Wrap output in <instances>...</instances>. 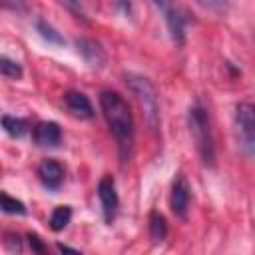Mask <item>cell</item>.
I'll return each instance as SVG.
<instances>
[{"label":"cell","mask_w":255,"mask_h":255,"mask_svg":"<svg viewBox=\"0 0 255 255\" xmlns=\"http://www.w3.org/2000/svg\"><path fill=\"white\" fill-rule=\"evenodd\" d=\"M2 128L10 137H22L28 131V122L24 118L14 116H2Z\"/></svg>","instance_id":"cell-13"},{"label":"cell","mask_w":255,"mask_h":255,"mask_svg":"<svg viewBox=\"0 0 255 255\" xmlns=\"http://www.w3.org/2000/svg\"><path fill=\"white\" fill-rule=\"evenodd\" d=\"M64 104L68 108V112L80 120H90L94 116V108H92V102L88 100L86 94L82 92H66L64 94Z\"/></svg>","instance_id":"cell-9"},{"label":"cell","mask_w":255,"mask_h":255,"mask_svg":"<svg viewBox=\"0 0 255 255\" xmlns=\"http://www.w3.org/2000/svg\"><path fill=\"white\" fill-rule=\"evenodd\" d=\"M76 48H78V54L84 58V62L90 68L100 70L106 64V52H104V48L96 40H92V38H78L76 40Z\"/></svg>","instance_id":"cell-8"},{"label":"cell","mask_w":255,"mask_h":255,"mask_svg":"<svg viewBox=\"0 0 255 255\" xmlns=\"http://www.w3.org/2000/svg\"><path fill=\"white\" fill-rule=\"evenodd\" d=\"M28 241H30V245H32V251H36V253H44V251H46V247L42 245V241H40L38 235L30 233V235H28Z\"/></svg>","instance_id":"cell-21"},{"label":"cell","mask_w":255,"mask_h":255,"mask_svg":"<svg viewBox=\"0 0 255 255\" xmlns=\"http://www.w3.org/2000/svg\"><path fill=\"white\" fill-rule=\"evenodd\" d=\"M36 30H38V34L48 42V44H64V38L60 36V32H56V28L54 26H50L46 20H36Z\"/></svg>","instance_id":"cell-15"},{"label":"cell","mask_w":255,"mask_h":255,"mask_svg":"<svg viewBox=\"0 0 255 255\" xmlns=\"http://www.w3.org/2000/svg\"><path fill=\"white\" fill-rule=\"evenodd\" d=\"M4 237H6V239H4V245H6L10 251H22V241H20V237H18L16 233H6Z\"/></svg>","instance_id":"cell-19"},{"label":"cell","mask_w":255,"mask_h":255,"mask_svg":"<svg viewBox=\"0 0 255 255\" xmlns=\"http://www.w3.org/2000/svg\"><path fill=\"white\" fill-rule=\"evenodd\" d=\"M124 78H126L128 88L137 98V102H139V106L143 110V116H145L147 126L155 131L159 128V102H157V90H155V86L145 76H141V74L128 72V74H124Z\"/></svg>","instance_id":"cell-3"},{"label":"cell","mask_w":255,"mask_h":255,"mask_svg":"<svg viewBox=\"0 0 255 255\" xmlns=\"http://www.w3.org/2000/svg\"><path fill=\"white\" fill-rule=\"evenodd\" d=\"M235 128L239 133V145L255 155V106L241 102L235 108Z\"/></svg>","instance_id":"cell-4"},{"label":"cell","mask_w":255,"mask_h":255,"mask_svg":"<svg viewBox=\"0 0 255 255\" xmlns=\"http://www.w3.org/2000/svg\"><path fill=\"white\" fill-rule=\"evenodd\" d=\"M34 141L40 147H56L62 141V129L56 122H40L34 128Z\"/></svg>","instance_id":"cell-10"},{"label":"cell","mask_w":255,"mask_h":255,"mask_svg":"<svg viewBox=\"0 0 255 255\" xmlns=\"http://www.w3.org/2000/svg\"><path fill=\"white\" fill-rule=\"evenodd\" d=\"M98 197H100V203H102L104 219L108 223H112L116 213H118V205H120L118 191H116V181H114L112 175H104L100 179V183H98Z\"/></svg>","instance_id":"cell-6"},{"label":"cell","mask_w":255,"mask_h":255,"mask_svg":"<svg viewBox=\"0 0 255 255\" xmlns=\"http://www.w3.org/2000/svg\"><path fill=\"white\" fill-rule=\"evenodd\" d=\"M147 227H149V237L153 243H161L167 235V221L159 211H151L149 219H147Z\"/></svg>","instance_id":"cell-12"},{"label":"cell","mask_w":255,"mask_h":255,"mask_svg":"<svg viewBox=\"0 0 255 255\" xmlns=\"http://www.w3.org/2000/svg\"><path fill=\"white\" fill-rule=\"evenodd\" d=\"M38 177L48 189H58L64 179V167L56 159H44L38 165Z\"/></svg>","instance_id":"cell-11"},{"label":"cell","mask_w":255,"mask_h":255,"mask_svg":"<svg viewBox=\"0 0 255 255\" xmlns=\"http://www.w3.org/2000/svg\"><path fill=\"white\" fill-rule=\"evenodd\" d=\"M169 207L175 217H185L189 209V183L183 175H177L171 183V195H169Z\"/></svg>","instance_id":"cell-7"},{"label":"cell","mask_w":255,"mask_h":255,"mask_svg":"<svg viewBox=\"0 0 255 255\" xmlns=\"http://www.w3.org/2000/svg\"><path fill=\"white\" fill-rule=\"evenodd\" d=\"M153 2L159 8V12L163 14V20L167 24V30H169L171 40L175 44H181L183 38H185V24H183V16L177 10L175 2L173 0H153Z\"/></svg>","instance_id":"cell-5"},{"label":"cell","mask_w":255,"mask_h":255,"mask_svg":"<svg viewBox=\"0 0 255 255\" xmlns=\"http://www.w3.org/2000/svg\"><path fill=\"white\" fill-rule=\"evenodd\" d=\"M0 72H2V76L12 78V80L22 78V66H20L16 60L8 58V56H2V58H0Z\"/></svg>","instance_id":"cell-16"},{"label":"cell","mask_w":255,"mask_h":255,"mask_svg":"<svg viewBox=\"0 0 255 255\" xmlns=\"http://www.w3.org/2000/svg\"><path fill=\"white\" fill-rule=\"evenodd\" d=\"M72 219V209L68 205H58L52 215H50V229L52 231H62Z\"/></svg>","instance_id":"cell-14"},{"label":"cell","mask_w":255,"mask_h":255,"mask_svg":"<svg viewBox=\"0 0 255 255\" xmlns=\"http://www.w3.org/2000/svg\"><path fill=\"white\" fill-rule=\"evenodd\" d=\"M70 12H74L76 16H82V6H80V0H60Z\"/></svg>","instance_id":"cell-22"},{"label":"cell","mask_w":255,"mask_h":255,"mask_svg":"<svg viewBox=\"0 0 255 255\" xmlns=\"http://www.w3.org/2000/svg\"><path fill=\"white\" fill-rule=\"evenodd\" d=\"M2 211L4 213H18V215H24L26 213V207L22 201L10 197L8 193H2Z\"/></svg>","instance_id":"cell-17"},{"label":"cell","mask_w":255,"mask_h":255,"mask_svg":"<svg viewBox=\"0 0 255 255\" xmlns=\"http://www.w3.org/2000/svg\"><path fill=\"white\" fill-rule=\"evenodd\" d=\"M195 2L211 12H223L227 8V0H195Z\"/></svg>","instance_id":"cell-18"},{"label":"cell","mask_w":255,"mask_h":255,"mask_svg":"<svg viewBox=\"0 0 255 255\" xmlns=\"http://www.w3.org/2000/svg\"><path fill=\"white\" fill-rule=\"evenodd\" d=\"M100 108L102 114L108 122V128L112 131V135L118 141V149L122 159L126 161L131 153V145H133V116L131 110L128 106V102L112 90H104L100 94Z\"/></svg>","instance_id":"cell-1"},{"label":"cell","mask_w":255,"mask_h":255,"mask_svg":"<svg viewBox=\"0 0 255 255\" xmlns=\"http://www.w3.org/2000/svg\"><path fill=\"white\" fill-rule=\"evenodd\" d=\"M58 249H60V251H68V253H78V249L68 247V245H64V243H58Z\"/></svg>","instance_id":"cell-23"},{"label":"cell","mask_w":255,"mask_h":255,"mask_svg":"<svg viewBox=\"0 0 255 255\" xmlns=\"http://www.w3.org/2000/svg\"><path fill=\"white\" fill-rule=\"evenodd\" d=\"M187 126L189 133L195 141V147L199 151V157L205 165H213L215 159V145H213V133H211V122L207 110L195 102L187 112Z\"/></svg>","instance_id":"cell-2"},{"label":"cell","mask_w":255,"mask_h":255,"mask_svg":"<svg viewBox=\"0 0 255 255\" xmlns=\"http://www.w3.org/2000/svg\"><path fill=\"white\" fill-rule=\"evenodd\" d=\"M2 6L12 10V12H24L26 10V2L24 0H2Z\"/></svg>","instance_id":"cell-20"}]
</instances>
